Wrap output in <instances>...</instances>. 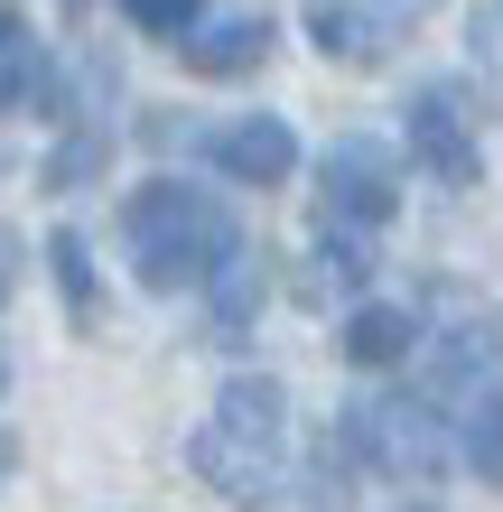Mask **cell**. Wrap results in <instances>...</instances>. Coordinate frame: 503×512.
Segmentation results:
<instances>
[{
  "instance_id": "cell-1",
  "label": "cell",
  "mask_w": 503,
  "mask_h": 512,
  "mask_svg": "<svg viewBox=\"0 0 503 512\" xmlns=\"http://www.w3.org/2000/svg\"><path fill=\"white\" fill-rule=\"evenodd\" d=\"M187 466H196L205 494H224V503H243V512L280 503V475H289V391L271 373H233L215 391V410L196 419Z\"/></svg>"
},
{
  "instance_id": "cell-2",
  "label": "cell",
  "mask_w": 503,
  "mask_h": 512,
  "mask_svg": "<svg viewBox=\"0 0 503 512\" xmlns=\"http://www.w3.org/2000/svg\"><path fill=\"white\" fill-rule=\"evenodd\" d=\"M122 243H131V270L150 289H196V280H215V270L243 252V233H233V215L205 187L150 177V187H131V205H122Z\"/></svg>"
},
{
  "instance_id": "cell-3",
  "label": "cell",
  "mask_w": 503,
  "mask_h": 512,
  "mask_svg": "<svg viewBox=\"0 0 503 512\" xmlns=\"http://www.w3.org/2000/svg\"><path fill=\"white\" fill-rule=\"evenodd\" d=\"M345 447H354L373 475H392V485H429V475L448 466V429H438V401H429V391L354 401V410H345Z\"/></svg>"
},
{
  "instance_id": "cell-4",
  "label": "cell",
  "mask_w": 503,
  "mask_h": 512,
  "mask_svg": "<svg viewBox=\"0 0 503 512\" xmlns=\"http://www.w3.org/2000/svg\"><path fill=\"white\" fill-rule=\"evenodd\" d=\"M401 205V159L382 140H336L327 159H317V224L327 233H382Z\"/></svg>"
},
{
  "instance_id": "cell-5",
  "label": "cell",
  "mask_w": 503,
  "mask_h": 512,
  "mask_svg": "<svg viewBox=\"0 0 503 512\" xmlns=\"http://www.w3.org/2000/svg\"><path fill=\"white\" fill-rule=\"evenodd\" d=\"M299 10H308V38L336 66H392L438 0H299Z\"/></svg>"
},
{
  "instance_id": "cell-6",
  "label": "cell",
  "mask_w": 503,
  "mask_h": 512,
  "mask_svg": "<svg viewBox=\"0 0 503 512\" xmlns=\"http://www.w3.org/2000/svg\"><path fill=\"white\" fill-rule=\"evenodd\" d=\"M205 159L224 177H243V187H280V177L299 168V131H289L280 112H243V122H224L205 140Z\"/></svg>"
},
{
  "instance_id": "cell-7",
  "label": "cell",
  "mask_w": 503,
  "mask_h": 512,
  "mask_svg": "<svg viewBox=\"0 0 503 512\" xmlns=\"http://www.w3.org/2000/svg\"><path fill=\"white\" fill-rule=\"evenodd\" d=\"M410 149H420V168L438 177V187H476V131H466V103L438 84V94H420L410 103Z\"/></svg>"
},
{
  "instance_id": "cell-8",
  "label": "cell",
  "mask_w": 503,
  "mask_h": 512,
  "mask_svg": "<svg viewBox=\"0 0 503 512\" xmlns=\"http://www.w3.org/2000/svg\"><path fill=\"white\" fill-rule=\"evenodd\" d=\"M503 373V308H457L448 336L429 345V401L457 382H494Z\"/></svg>"
},
{
  "instance_id": "cell-9",
  "label": "cell",
  "mask_w": 503,
  "mask_h": 512,
  "mask_svg": "<svg viewBox=\"0 0 503 512\" xmlns=\"http://www.w3.org/2000/svg\"><path fill=\"white\" fill-rule=\"evenodd\" d=\"M177 47H187L196 75H252L261 56H271V19L261 10H224V19H196Z\"/></svg>"
},
{
  "instance_id": "cell-10",
  "label": "cell",
  "mask_w": 503,
  "mask_h": 512,
  "mask_svg": "<svg viewBox=\"0 0 503 512\" xmlns=\"http://www.w3.org/2000/svg\"><path fill=\"white\" fill-rule=\"evenodd\" d=\"M336 345H345V364H364V373H392L401 354L420 345V317H410V308H354Z\"/></svg>"
},
{
  "instance_id": "cell-11",
  "label": "cell",
  "mask_w": 503,
  "mask_h": 512,
  "mask_svg": "<svg viewBox=\"0 0 503 512\" xmlns=\"http://www.w3.org/2000/svg\"><path fill=\"white\" fill-rule=\"evenodd\" d=\"M252 308H261V261H252V252H233V261L215 270V336H224V345H243Z\"/></svg>"
},
{
  "instance_id": "cell-12",
  "label": "cell",
  "mask_w": 503,
  "mask_h": 512,
  "mask_svg": "<svg viewBox=\"0 0 503 512\" xmlns=\"http://www.w3.org/2000/svg\"><path fill=\"white\" fill-rule=\"evenodd\" d=\"M38 75H47V66H38V38H28L10 10H0V112L28 103V84H38Z\"/></svg>"
},
{
  "instance_id": "cell-13",
  "label": "cell",
  "mask_w": 503,
  "mask_h": 512,
  "mask_svg": "<svg viewBox=\"0 0 503 512\" xmlns=\"http://www.w3.org/2000/svg\"><path fill=\"white\" fill-rule=\"evenodd\" d=\"M466 466H476L485 485H503V391H494L476 419H466Z\"/></svg>"
},
{
  "instance_id": "cell-14",
  "label": "cell",
  "mask_w": 503,
  "mask_h": 512,
  "mask_svg": "<svg viewBox=\"0 0 503 512\" xmlns=\"http://www.w3.org/2000/svg\"><path fill=\"white\" fill-rule=\"evenodd\" d=\"M56 280H66V298H75V326H94V317H103L94 270H84V243H75V233H56Z\"/></svg>"
},
{
  "instance_id": "cell-15",
  "label": "cell",
  "mask_w": 503,
  "mask_h": 512,
  "mask_svg": "<svg viewBox=\"0 0 503 512\" xmlns=\"http://www.w3.org/2000/svg\"><path fill=\"white\" fill-rule=\"evenodd\" d=\"M131 28H150V38H187V28L205 19V0H122Z\"/></svg>"
},
{
  "instance_id": "cell-16",
  "label": "cell",
  "mask_w": 503,
  "mask_h": 512,
  "mask_svg": "<svg viewBox=\"0 0 503 512\" xmlns=\"http://www.w3.org/2000/svg\"><path fill=\"white\" fill-rule=\"evenodd\" d=\"M476 66L503 84V0H485V10H476Z\"/></svg>"
},
{
  "instance_id": "cell-17",
  "label": "cell",
  "mask_w": 503,
  "mask_h": 512,
  "mask_svg": "<svg viewBox=\"0 0 503 512\" xmlns=\"http://www.w3.org/2000/svg\"><path fill=\"white\" fill-rule=\"evenodd\" d=\"M10 289H19V233L0 224V298H10Z\"/></svg>"
},
{
  "instance_id": "cell-18",
  "label": "cell",
  "mask_w": 503,
  "mask_h": 512,
  "mask_svg": "<svg viewBox=\"0 0 503 512\" xmlns=\"http://www.w3.org/2000/svg\"><path fill=\"white\" fill-rule=\"evenodd\" d=\"M0 391H10V345H0Z\"/></svg>"
},
{
  "instance_id": "cell-19",
  "label": "cell",
  "mask_w": 503,
  "mask_h": 512,
  "mask_svg": "<svg viewBox=\"0 0 503 512\" xmlns=\"http://www.w3.org/2000/svg\"><path fill=\"white\" fill-rule=\"evenodd\" d=\"M10 457H19V447H10V438H0V475H10Z\"/></svg>"
}]
</instances>
